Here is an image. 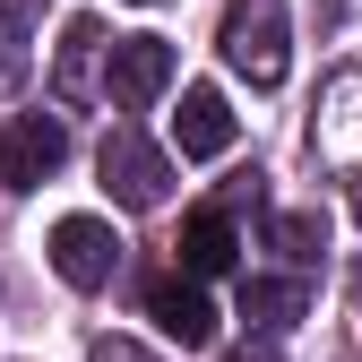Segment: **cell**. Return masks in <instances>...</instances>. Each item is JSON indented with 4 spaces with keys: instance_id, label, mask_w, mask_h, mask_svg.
<instances>
[{
    "instance_id": "ba28073f",
    "label": "cell",
    "mask_w": 362,
    "mask_h": 362,
    "mask_svg": "<svg viewBox=\"0 0 362 362\" xmlns=\"http://www.w3.org/2000/svg\"><path fill=\"white\" fill-rule=\"evenodd\" d=\"M95 61H104V18H69L61 26V61H52V95L86 104L95 95Z\"/></svg>"
},
{
    "instance_id": "30bf717a",
    "label": "cell",
    "mask_w": 362,
    "mask_h": 362,
    "mask_svg": "<svg viewBox=\"0 0 362 362\" xmlns=\"http://www.w3.org/2000/svg\"><path fill=\"white\" fill-rule=\"evenodd\" d=\"M310 310V285L302 276H250L242 285V320H259V328H293Z\"/></svg>"
},
{
    "instance_id": "3957f363",
    "label": "cell",
    "mask_w": 362,
    "mask_h": 362,
    "mask_svg": "<svg viewBox=\"0 0 362 362\" xmlns=\"http://www.w3.org/2000/svg\"><path fill=\"white\" fill-rule=\"evenodd\" d=\"M61 164H69V129L52 112H18L9 139H0V181H9V190H43Z\"/></svg>"
},
{
    "instance_id": "52a82bcc",
    "label": "cell",
    "mask_w": 362,
    "mask_h": 362,
    "mask_svg": "<svg viewBox=\"0 0 362 362\" xmlns=\"http://www.w3.org/2000/svg\"><path fill=\"white\" fill-rule=\"evenodd\" d=\"M173 139H181V156H224V147H233V104H224L216 86H181Z\"/></svg>"
},
{
    "instance_id": "8992f818",
    "label": "cell",
    "mask_w": 362,
    "mask_h": 362,
    "mask_svg": "<svg viewBox=\"0 0 362 362\" xmlns=\"http://www.w3.org/2000/svg\"><path fill=\"white\" fill-rule=\"evenodd\" d=\"M147 310H156V328H164L181 354L216 345V302L199 293V276H156V285H147Z\"/></svg>"
},
{
    "instance_id": "5bb4252c",
    "label": "cell",
    "mask_w": 362,
    "mask_h": 362,
    "mask_svg": "<svg viewBox=\"0 0 362 362\" xmlns=\"http://www.w3.org/2000/svg\"><path fill=\"white\" fill-rule=\"evenodd\" d=\"M233 362H267V354H233Z\"/></svg>"
},
{
    "instance_id": "4fadbf2b",
    "label": "cell",
    "mask_w": 362,
    "mask_h": 362,
    "mask_svg": "<svg viewBox=\"0 0 362 362\" xmlns=\"http://www.w3.org/2000/svg\"><path fill=\"white\" fill-rule=\"evenodd\" d=\"M86 362H156V354L129 345V337H95V345H86Z\"/></svg>"
},
{
    "instance_id": "9c48e42d",
    "label": "cell",
    "mask_w": 362,
    "mask_h": 362,
    "mask_svg": "<svg viewBox=\"0 0 362 362\" xmlns=\"http://www.w3.org/2000/svg\"><path fill=\"white\" fill-rule=\"evenodd\" d=\"M233 216L224 207H199L190 224H181V267H190V276H224V267H233Z\"/></svg>"
},
{
    "instance_id": "277c9868",
    "label": "cell",
    "mask_w": 362,
    "mask_h": 362,
    "mask_svg": "<svg viewBox=\"0 0 362 362\" xmlns=\"http://www.w3.org/2000/svg\"><path fill=\"white\" fill-rule=\"evenodd\" d=\"M52 267H61V285H78V293L112 285V267H121L112 224H104V216H61V224H52Z\"/></svg>"
},
{
    "instance_id": "7a4b0ae2",
    "label": "cell",
    "mask_w": 362,
    "mask_h": 362,
    "mask_svg": "<svg viewBox=\"0 0 362 362\" xmlns=\"http://www.w3.org/2000/svg\"><path fill=\"white\" fill-rule=\"evenodd\" d=\"M95 173H104V190H112L121 207H164V190H173V164H164V156H156L129 121L95 147Z\"/></svg>"
},
{
    "instance_id": "5b68a950",
    "label": "cell",
    "mask_w": 362,
    "mask_h": 362,
    "mask_svg": "<svg viewBox=\"0 0 362 362\" xmlns=\"http://www.w3.org/2000/svg\"><path fill=\"white\" fill-rule=\"evenodd\" d=\"M164 86H173V43L164 35H121L112 43V104L121 112H147Z\"/></svg>"
},
{
    "instance_id": "6da1fadb",
    "label": "cell",
    "mask_w": 362,
    "mask_h": 362,
    "mask_svg": "<svg viewBox=\"0 0 362 362\" xmlns=\"http://www.w3.org/2000/svg\"><path fill=\"white\" fill-rule=\"evenodd\" d=\"M216 52L250 86H285V0H224Z\"/></svg>"
},
{
    "instance_id": "7c38bea8",
    "label": "cell",
    "mask_w": 362,
    "mask_h": 362,
    "mask_svg": "<svg viewBox=\"0 0 362 362\" xmlns=\"http://www.w3.org/2000/svg\"><path fill=\"white\" fill-rule=\"evenodd\" d=\"M267 233H276V250H293V259H320V250H328V224H320V207H310V216H276Z\"/></svg>"
},
{
    "instance_id": "9a60e30c",
    "label": "cell",
    "mask_w": 362,
    "mask_h": 362,
    "mask_svg": "<svg viewBox=\"0 0 362 362\" xmlns=\"http://www.w3.org/2000/svg\"><path fill=\"white\" fill-rule=\"evenodd\" d=\"M354 207H362V199H354Z\"/></svg>"
},
{
    "instance_id": "8fae6325",
    "label": "cell",
    "mask_w": 362,
    "mask_h": 362,
    "mask_svg": "<svg viewBox=\"0 0 362 362\" xmlns=\"http://www.w3.org/2000/svg\"><path fill=\"white\" fill-rule=\"evenodd\" d=\"M26 18H35V0H0V95H18V78H26Z\"/></svg>"
}]
</instances>
